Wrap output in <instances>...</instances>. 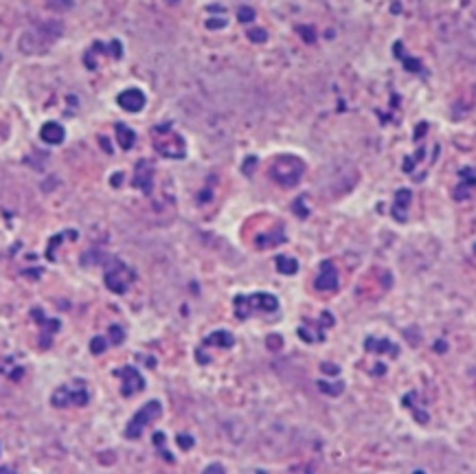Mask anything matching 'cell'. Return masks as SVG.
Returning <instances> with one entry per match:
<instances>
[{"label":"cell","instance_id":"277c9868","mask_svg":"<svg viewBox=\"0 0 476 474\" xmlns=\"http://www.w3.org/2000/svg\"><path fill=\"white\" fill-rule=\"evenodd\" d=\"M51 402L55 406H84V404H88V391H86V384L75 382V384L59 386V389L53 393Z\"/></svg>","mask_w":476,"mask_h":474},{"label":"cell","instance_id":"6da1fadb","mask_svg":"<svg viewBox=\"0 0 476 474\" xmlns=\"http://www.w3.org/2000/svg\"><path fill=\"white\" fill-rule=\"evenodd\" d=\"M303 171H305V167L294 156H281L272 165V178L283 187H294L301 180Z\"/></svg>","mask_w":476,"mask_h":474},{"label":"cell","instance_id":"7a4b0ae2","mask_svg":"<svg viewBox=\"0 0 476 474\" xmlns=\"http://www.w3.org/2000/svg\"><path fill=\"white\" fill-rule=\"evenodd\" d=\"M161 413H163L161 402H156V399L147 402L134 417H132V422L128 424V428H125V437H128V439H138V437L143 435L145 426L151 424L156 417H161Z\"/></svg>","mask_w":476,"mask_h":474},{"label":"cell","instance_id":"3957f363","mask_svg":"<svg viewBox=\"0 0 476 474\" xmlns=\"http://www.w3.org/2000/svg\"><path fill=\"white\" fill-rule=\"evenodd\" d=\"M279 308L276 299L272 295H253V297H237L235 299V312L240 318H246L253 310H263V312H274Z\"/></svg>","mask_w":476,"mask_h":474},{"label":"cell","instance_id":"8fae6325","mask_svg":"<svg viewBox=\"0 0 476 474\" xmlns=\"http://www.w3.org/2000/svg\"><path fill=\"white\" fill-rule=\"evenodd\" d=\"M39 136H42V141H46V143H51V145H59L64 141V136H66V132H64V128L59 123H55V121H51V123H46L42 130H39Z\"/></svg>","mask_w":476,"mask_h":474},{"label":"cell","instance_id":"2e32d148","mask_svg":"<svg viewBox=\"0 0 476 474\" xmlns=\"http://www.w3.org/2000/svg\"><path fill=\"white\" fill-rule=\"evenodd\" d=\"M90 351L92 353H101V351H105V338L103 336H95L90 340Z\"/></svg>","mask_w":476,"mask_h":474},{"label":"cell","instance_id":"9a60e30c","mask_svg":"<svg viewBox=\"0 0 476 474\" xmlns=\"http://www.w3.org/2000/svg\"><path fill=\"white\" fill-rule=\"evenodd\" d=\"M49 7L53 11H68L72 7V0H49Z\"/></svg>","mask_w":476,"mask_h":474},{"label":"cell","instance_id":"9c48e42d","mask_svg":"<svg viewBox=\"0 0 476 474\" xmlns=\"http://www.w3.org/2000/svg\"><path fill=\"white\" fill-rule=\"evenodd\" d=\"M316 288L323 290V292H329V290H336L338 288V272L329 262H325L321 266V272L316 277Z\"/></svg>","mask_w":476,"mask_h":474},{"label":"cell","instance_id":"ffe728a7","mask_svg":"<svg viewBox=\"0 0 476 474\" xmlns=\"http://www.w3.org/2000/svg\"><path fill=\"white\" fill-rule=\"evenodd\" d=\"M248 35H250L253 42H263V40H266V33H263V31H250Z\"/></svg>","mask_w":476,"mask_h":474},{"label":"cell","instance_id":"5b68a950","mask_svg":"<svg viewBox=\"0 0 476 474\" xmlns=\"http://www.w3.org/2000/svg\"><path fill=\"white\" fill-rule=\"evenodd\" d=\"M132 281H134V272L121 262H116L112 268H108V272H105V285H108V290H112L114 295H123V292L130 288Z\"/></svg>","mask_w":476,"mask_h":474},{"label":"cell","instance_id":"d6986e66","mask_svg":"<svg viewBox=\"0 0 476 474\" xmlns=\"http://www.w3.org/2000/svg\"><path fill=\"white\" fill-rule=\"evenodd\" d=\"M178 446H182V448L187 450V448H191V446H193V439L187 437V435H180V437H178Z\"/></svg>","mask_w":476,"mask_h":474},{"label":"cell","instance_id":"7c38bea8","mask_svg":"<svg viewBox=\"0 0 476 474\" xmlns=\"http://www.w3.org/2000/svg\"><path fill=\"white\" fill-rule=\"evenodd\" d=\"M116 136H118V145H121L123 150H130L132 145H134V141H136V134L132 132L128 125H116Z\"/></svg>","mask_w":476,"mask_h":474},{"label":"cell","instance_id":"ba28073f","mask_svg":"<svg viewBox=\"0 0 476 474\" xmlns=\"http://www.w3.org/2000/svg\"><path fill=\"white\" fill-rule=\"evenodd\" d=\"M116 101L123 110L138 112V110H143V105H145V95L138 88H128V90H123L121 95H118Z\"/></svg>","mask_w":476,"mask_h":474},{"label":"cell","instance_id":"30bf717a","mask_svg":"<svg viewBox=\"0 0 476 474\" xmlns=\"http://www.w3.org/2000/svg\"><path fill=\"white\" fill-rule=\"evenodd\" d=\"M151 180H154V171H151V165L147 163V160H141V163H138V167H136V180H134V185H136L141 191L149 193V191H151Z\"/></svg>","mask_w":476,"mask_h":474},{"label":"cell","instance_id":"4fadbf2b","mask_svg":"<svg viewBox=\"0 0 476 474\" xmlns=\"http://www.w3.org/2000/svg\"><path fill=\"white\" fill-rule=\"evenodd\" d=\"M233 336L228 332H215L207 338V345H217V347H233Z\"/></svg>","mask_w":476,"mask_h":474},{"label":"cell","instance_id":"e0dca14e","mask_svg":"<svg viewBox=\"0 0 476 474\" xmlns=\"http://www.w3.org/2000/svg\"><path fill=\"white\" fill-rule=\"evenodd\" d=\"M110 340H112V345H121L123 343V330L118 325L110 327Z\"/></svg>","mask_w":476,"mask_h":474},{"label":"cell","instance_id":"5bb4252c","mask_svg":"<svg viewBox=\"0 0 476 474\" xmlns=\"http://www.w3.org/2000/svg\"><path fill=\"white\" fill-rule=\"evenodd\" d=\"M276 270L283 272V275H294V272L299 270V264H296V259H292V257H279L276 259Z\"/></svg>","mask_w":476,"mask_h":474},{"label":"cell","instance_id":"52a82bcc","mask_svg":"<svg viewBox=\"0 0 476 474\" xmlns=\"http://www.w3.org/2000/svg\"><path fill=\"white\" fill-rule=\"evenodd\" d=\"M156 150L167 158H182L184 156V141L178 134H174V132H169L167 138H158L156 141Z\"/></svg>","mask_w":476,"mask_h":474},{"label":"cell","instance_id":"8992f818","mask_svg":"<svg viewBox=\"0 0 476 474\" xmlns=\"http://www.w3.org/2000/svg\"><path fill=\"white\" fill-rule=\"evenodd\" d=\"M118 376H121V380H123L121 393H123L125 397H130V395H134V393L143 391L145 380H143L141 373H138V369H134V367H123V369L118 371Z\"/></svg>","mask_w":476,"mask_h":474},{"label":"cell","instance_id":"44dd1931","mask_svg":"<svg viewBox=\"0 0 476 474\" xmlns=\"http://www.w3.org/2000/svg\"><path fill=\"white\" fill-rule=\"evenodd\" d=\"M323 367H325V373H338V369L334 364H323Z\"/></svg>","mask_w":476,"mask_h":474},{"label":"cell","instance_id":"ac0fdd59","mask_svg":"<svg viewBox=\"0 0 476 474\" xmlns=\"http://www.w3.org/2000/svg\"><path fill=\"white\" fill-rule=\"evenodd\" d=\"M253 9H248V7H244V9H240V20L242 22H248V20H253Z\"/></svg>","mask_w":476,"mask_h":474}]
</instances>
